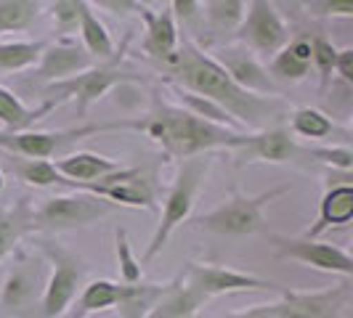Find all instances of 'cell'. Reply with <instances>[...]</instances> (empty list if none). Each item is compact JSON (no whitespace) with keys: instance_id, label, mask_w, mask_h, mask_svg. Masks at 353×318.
I'll return each instance as SVG.
<instances>
[{"instance_id":"obj_1","label":"cell","mask_w":353,"mask_h":318,"mask_svg":"<svg viewBox=\"0 0 353 318\" xmlns=\"http://www.w3.org/2000/svg\"><path fill=\"white\" fill-rule=\"evenodd\" d=\"M159 67L168 72V80L173 83V88L210 98L221 109H226L242 127L255 133L268 120H276L284 109L276 96H252L248 90L236 88L229 74L218 67V61L199 51L189 37L178 43L176 53L165 59Z\"/></svg>"},{"instance_id":"obj_2","label":"cell","mask_w":353,"mask_h":318,"mask_svg":"<svg viewBox=\"0 0 353 318\" xmlns=\"http://www.w3.org/2000/svg\"><path fill=\"white\" fill-rule=\"evenodd\" d=\"M133 130H141L149 141H154L170 159L205 157L208 151L226 149L234 151L245 141V133L212 125L189 114L186 109L173 104H157L143 120H133Z\"/></svg>"},{"instance_id":"obj_3","label":"cell","mask_w":353,"mask_h":318,"mask_svg":"<svg viewBox=\"0 0 353 318\" xmlns=\"http://www.w3.org/2000/svg\"><path fill=\"white\" fill-rule=\"evenodd\" d=\"M292 186L284 183L279 189H271L263 194H242V191H231L226 202H221L210 212L199 215L194 220L196 231L205 233H218V236H252V233H263L265 231V204H271L274 199L287 194Z\"/></svg>"},{"instance_id":"obj_4","label":"cell","mask_w":353,"mask_h":318,"mask_svg":"<svg viewBox=\"0 0 353 318\" xmlns=\"http://www.w3.org/2000/svg\"><path fill=\"white\" fill-rule=\"evenodd\" d=\"M208 170H210V162L205 157L186 159V162L181 165L176 180H173L170 191L165 196V204H162V212H159L157 229L152 233V242H149V247H146V252H143V257L139 263H149L154 255H159L162 247L168 244L170 233H173L181 223H186V220L192 218L196 191H199L202 180L208 176Z\"/></svg>"},{"instance_id":"obj_5","label":"cell","mask_w":353,"mask_h":318,"mask_svg":"<svg viewBox=\"0 0 353 318\" xmlns=\"http://www.w3.org/2000/svg\"><path fill=\"white\" fill-rule=\"evenodd\" d=\"M125 48H128V40L120 45V51H117L114 59H109L104 64H93L90 70L80 72V74H74V77L64 80V83L46 85L43 101L51 104L53 109H59V106L67 104V101H74V104H77V112L85 114V109H88L90 104H96V101H99L101 96H106L112 88L139 80L136 74L120 70V59H123Z\"/></svg>"},{"instance_id":"obj_6","label":"cell","mask_w":353,"mask_h":318,"mask_svg":"<svg viewBox=\"0 0 353 318\" xmlns=\"http://www.w3.org/2000/svg\"><path fill=\"white\" fill-rule=\"evenodd\" d=\"M125 127H133V120L106 125H80V127H67V130H24V133L0 130V151L21 159H46V162H51V157H56L59 151H64L72 143L83 141L88 136H96V133L125 130Z\"/></svg>"},{"instance_id":"obj_7","label":"cell","mask_w":353,"mask_h":318,"mask_svg":"<svg viewBox=\"0 0 353 318\" xmlns=\"http://www.w3.org/2000/svg\"><path fill=\"white\" fill-rule=\"evenodd\" d=\"M43 255L51 260V273H48V282L40 297V308H43V318H59L61 313H67L74 297L83 292L85 265L77 255L51 242L43 244Z\"/></svg>"},{"instance_id":"obj_8","label":"cell","mask_w":353,"mask_h":318,"mask_svg":"<svg viewBox=\"0 0 353 318\" xmlns=\"http://www.w3.org/2000/svg\"><path fill=\"white\" fill-rule=\"evenodd\" d=\"M112 212V204L93 194H64L46 199L32 212V229L43 231H67L90 226Z\"/></svg>"},{"instance_id":"obj_9","label":"cell","mask_w":353,"mask_h":318,"mask_svg":"<svg viewBox=\"0 0 353 318\" xmlns=\"http://www.w3.org/2000/svg\"><path fill=\"white\" fill-rule=\"evenodd\" d=\"M234 37L252 56L274 59L287 45L290 32H287V24H284L282 14L276 11L274 3H268V0H252V3H248V14H245V19H242V24H239V30H236Z\"/></svg>"},{"instance_id":"obj_10","label":"cell","mask_w":353,"mask_h":318,"mask_svg":"<svg viewBox=\"0 0 353 318\" xmlns=\"http://www.w3.org/2000/svg\"><path fill=\"white\" fill-rule=\"evenodd\" d=\"M282 300L274 302L279 318H345L351 308V279L321 292H279Z\"/></svg>"},{"instance_id":"obj_11","label":"cell","mask_w":353,"mask_h":318,"mask_svg":"<svg viewBox=\"0 0 353 318\" xmlns=\"http://www.w3.org/2000/svg\"><path fill=\"white\" fill-rule=\"evenodd\" d=\"M85 194H93L99 199L109 202L112 207H143V210H157V202H154V189L152 183L146 180L141 167H120L117 173L101 178L96 183H83V186H74Z\"/></svg>"},{"instance_id":"obj_12","label":"cell","mask_w":353,"mask_h":318,"mask_svg":"<svg viewBox=\"0 0 353 318\" xmlns=\"http://www.w3.org/2000/svg\"><path fill=\"white\" fill-rule=\"evenodd\" d=\"M274 249L279 257L295 260V263L314 268V271H324V273H337L343 279L353 276V260L351 255L337 244H324L316 239H287V236H271Z\"/></svg>"},{"instance_id":"obj_13","label":"cell","mask_w":353,"mask_h":318,"mask_svg":"<svg viewBox=\"0 0 353 318\" xmlns=\"http://www.w3.org/2000/svg\"><path fill=\"white\" fill-rule=\"evenodd\" d=\"M183 279L194 289H199L208 300L215 297V295H231V292H282L276 284L268 282V279L242 273V271H231V268H221V265L189 263Z\"/></svg>"},{"instance_id":"obj_14","label":"cell","mask_w":353,"mask_h":318,"mask_svg":"<svg viewBox=\"0 0 353 318\" xmlns=\"http://www.w3.org/2000/svg\"><path fill=\"white\" fill-rule=\"evenodd\" d=\"M218 61V67L226 72L231 77V83L236 88L248 90L252 96H279L276 83L271 80V74L261 64L258 56H252L248 48H221V51L212 56Z\"/></svg>"},{"instance_id":"obj_15","label":"cell","mask_w":353,"mask_h":318,"mask_svg":"<svg viewBox=\"0 0 353 318\" xmlns=\"http://www.w3.org/2000/svg\"><path fill=\"white\" fill-rule=\"evenodd\" d=\"M93 67V59L88 56V51L74 43V40H56V43H46L43 48V56L35 67V77L37 83H46V85H53V83H64L74 74L85 72Z\"/></svg>"},{"instance_id":"obj_16","label":"cell","mask_w":353,"mask_h":318,"mask_svg":"<svg viewBox=\"0 0 353 318\" xmlns=\"http://www.w3.org/2000/svg\"><path fill=\"white\" fill-rule=\"evenodd\" d=\"M48 276L43 273L40 263L30 260V257H19L17 263L11 265V271L6 273V282L0 289V305L8 310H24L32 302L43 297Z\"/></svg>"},{"instance_id":"obj_17","label":"cell","mask_w":353,"mask_h":318,"mask_svg":"<svg viewBox=\"0 0 353 318\" xmlns=\"http://www.w3.org/2000/svg\"><path fill=\"white\" fill-rule=\"evenodd\" d=\"M234 154L245 162H292L301 154V146L292 138V133L287 127H268L258 133H245V141L239 149H234Z\"/></svg>"},{"instance_id":"obj_18","label":"cell","mask_w":353,"mask_h":318,"mask_svg":"<svg viewBox=\"0 0 353 318\" xmlns=\"http://www.w3.org/2000/svg\"><path fill=\"white\" fill-rule=\"evenodd\" d=\"M139 17L146 24V35H143V53H149L157 64H162L165 59H170L178 48V24L173 19L170 6L162 8V11H152L146 3H141V11Z\"/></svg>"},{"instance_id":"obj_19","label":"cell","mask_w":353,"mask_h":318,"mask_svg":"<svg viewBox=\"0 0 353 318\" xmlns=\"http://www.w3.org/2000/svg\"><path fill=\"white\" fill-rule=\"evenodd\" d=\"M56 173L67 180V186H83V183H96L101 178L117 173L123 165L93 151H77V154H67V157L53 162Z\"/></svg>"},{"instance_id":"obj_20","label":"cell","mask_w":353,"mask_h":318,"mask_svg":"<svg viewBox=\"0 0 353 318\" xmlns=\"http://www.w3.org/2000/svg\"><path fill=\"white\" fill-rule=\"evenodd\" d=\"M353 218V186L351 183H337L327 194L321 196L319 218L311 229L303 233V239H316L324 231L348 226Z\"/></svg>"},{"instance_id":"obj_21","label":"cell","mask_w":353,"mask_h":318,"mask_svg":"<svg viewBox=\"0 0 353 318\" xmlns=\"http://www.w3.org/2000/svg\"><path fill=\"white\" fill-rule=\"evenodd\" d=\"M205 302L208 297L181 276L173 284H168L165 295L154 302L146 318H192Z\"/></svg>"},{"instance_id":"obj_22","label":"cell","mask_w":353,"mask_h":318,"mask_svg":"<svg viewBox=\"0 0 353 318\" xmlns=\"http://www.w3.org/2000/svg\"><path fill=\"white\" fill-rule=\"evenodd\" d=\"M311 40L298 37L292 43H287L282 51L271 59V64L265 67L271 80H284V83H301L311 74Z\"/></svg>"},{"instance_id":"obj_23","label":"cell","mask_w":353,"mask_h":318,"mask_svg":"<svg viewBox=\"0 0 353 318\" xmlns=\"http://www.w3.org/2000/svg\"><path fill=\"white\" fill-rule=\"evenodd\" d=\"M139 284L128 286V284H117L109 282V279H96L83 286V292L77 295V318L88 316V313H96V310H106L112 305H123L125 300H130L136 295Z\"/></svg>"},{"instance_id":"obj_24","label":"cell","mask_w":353,"mask_h":318,"mask_svg":"<svg viewBox=\"0 0 353 318\" xmlns=\"http://www.w3.org/2000/svg\"><path fill=\"white\" fill-rule=\"evenodd\" d=\"M53 106L51 104H43L30 109L19 101L17 96L11 93L8 88L0 85V125L6 127V133H24V130H32V125L37 120H43L46 114H51Z\"/></svg>"},{"instance_id":"obj_25","label":"cell","mask_w":353,"mask_h":318,"mask_svg":"<svg viewBox=\"0 0 353 318\" xmlns=\"http://www.w3.org/2000/svg\"><path fill=\"white\" fill-rule=\"evenodd\" d=\"M32 229L30 202L21 199L17 207H0V263L19 247V242Z\"/></svg>"},{"instance_id":"obj_26","label":"cell","mask_w":353,"mask_h":318,"mask_svg":"<svg viewBox=\"0 0 353 318\" xmlns=\"http://www.w3.org/2000/svg\"><path fill=\"white\" fill-rule=\"evenodd\" d=\"M80 37H83V48L88 51L90 59H99L101 64L114 59L117 51H114V43H112V35L104 27V21L93 14V6L85 3L83 8V17H80Z\"/></svg>"},{"instance_id":"obj_27","label":"cell","mask_w":353,"mask_h":318,"mask_svg":"<svg viewBox=\"0 0 353 318\" xmlns=\"http://www.w3.org/2000/svg\"><path fill=\"white\" fill-rule=\"evenodd\" d=\"M3 159H6V167L19 180H24L27 186H35V189L67 186V180L56 173L53 162H46V159H21V157H14V154H3Z\"/></svg>"},{"instance_id":"obj_28","label":"cell","mask_w":353,"mask_h":318,"mask_svg":"<svg viewBox=\"0 0 353 318\" xmlns=\"http://www.w3.org/2000/svg\"><path fill=\"white\" fill-rule=\"evenodd\" d=\"M245 14H248V3H242V0H208V3H202V21H208V27L215 35H236Z\"/></svg>"},{"instance_id":"obj_29","label":"cell","mask_w":353,"mask_h":318,"mask_svg":"<svg viewBox=\"0 0 353 318\" xmlns=\"http://www.w3.org/2000/svg\"><path fill=\"white\" fill-rule=\"evenodd\" d=\"M290 133H295L301 138H308V141H324L327 136L335 133V123L321 109L303 106V109H295L290 114Z\"/></svg>"},{"instance_id":"obj_30","label":"cell","mask_w":353,"mask_h":318,"mask_svg":"<svg viewBox=\"0 0 353 318\" xmlns=\"http://www.w3.org/2000/svg\"><path fill=\"white\" fill-rule=\"evenodd\" d=\"M40 0H0V35L24 32L40 17Z\"/></svg>"},{"instance_id":"obj_31","label":"cell","mask_w":353,"mask_h":318,"mask_svg":"<svg viewBox=\"0 0 353 318\" xmlns=\"http://www.w3.org/2000/svg\"><path fill=\"white\" fill-rule=\"evenodd\" d=\"M178 98H181V109H186L189 114H194L199 120H205V123H212V125H221V127H229V130H239L242 133V125L236 123L234 117H231L226 109H221V106L210 101V98H202V96H194V93H186V90H178Z\"/></svg>"},{"instance_id":"obj_32","label":"cell","mask_w":353,"mask_h":318,"mask_svg":"<svg viewBox=\"0 0 353 318\" xmlns=\"http://www.w3.org/2000/svg\"><path fill=\"white\" fill-rule=\"evenodd\" d=\"M46 43L17 40V43H0V72H24L37 67Z\"/></svg>"},{"instance_id":"obj_33","label":"cell","mask_w":353,"mask_h":318,"mask_svg":"<svg viewBox=\"0 0 353 318\" xmlns=\"http://www.w3.org/2000/svg\"><path fill=\"white\" fill-rule=\"evenodd\" d=\"M83 8H85V0H59V3H48V14H51L59 35H72V32L80 30Z\"/></svg>"},{"instance_id":"obj_34","label":"cell","mask_w":353,"mask_h":318,"mask_svg":"<svg viewBox=\"0 0 353 318\" xmlns=\"http://www.w3.org/2000/svg\"><path fill=\"white\" fill-rule=\"evenodd\" d=\"M114 244H117V268H120V279L123 284L133 286V284L141 282V268L143 265L136 260L133 249H130V242H128V233L123 229L114 231Z\"/></svg>"},{"instance_id":"obj_35","label":"cell","mask_w":353,"mask_h":318,"mask_svg":"<svg viewBox=\"0 0 353 318\" xmlns=\"http://www.w3.org/2000/svg\"><path fill=\"white\" fill-rule=\"evenodd\" d=\"M335 59H337V48L327 40V37H314L311 40V61L314 67L321 74V83L327 85L332 72H335Z\"/></svg>"},{"instance_id":"obj_36","label":"cell","mask_w":353,"mask_h":318,"mask_svg":"<svg viewBox=\"0 0 353 318\" xmlns=\"http://www.w3.org/2000/svg\"><path fill=\"white\" fill-rule=\"evenodd\" d=\"M311 157H316L324 165H332L343 173H351L353 167V151L351 146H327V149H311Z\"/></svg>"},{"instance_id":"obj_37","label":"cell","mask_w":353,"mask_h":318,"mask_svg":"<svg viewBox=\"0 0 353 318\" xmlns=\"http://www.w3.org/2000/svg\"><path fill=\"white\" fill-rule=\"evenodd\" d=\"M303 8L311 17H353L351 0H311L303 3Z\"/></svg>"},{"instance_id":"obj_38","label":"cell","mask_w":353,"mask_h":318,"mask_svg":"<svg viewBox=\"0 0 353 318\" xmlns=\"http://www.w3.org/2000/svg\"><path fill=\"white\" fill-rule=\"evenodd\" d=\"M173 19H181V24H189L194 19H202V3H192V0H173L170 3Z\"/></svg>"},{"instance_id":"obj_39","label":"cell","mask_w":353,"mask_h":318,"mask_svg":"<svg viewBox=\"0 0 353 318\" xmlns=\"http://www.w3.org/2000/svg\"><path fill=\"white\" fill-rule=\"evenodd\" d=\"M335 74L340 77V83H345V85H351V88H353V51H351V48L337 51Z\"/></svg>"},{"instance_id":"obj_40","label":"cell","mask_w":353,"mask_h":318,"mask_svg":"<svg viewBox=\"0 0 353 318\" xmlns=\"http://www.w3.org/2000/svg\"><path fill=\"white\" fill-rule=\"evenodd\" d=\"M226 318H279L276 310H274V302L271 305H258V308H250V310H242V313H234V316Z\"/></svg>"},{"instance_id":"obj_41","label":"cell","mask_w":353,"mask_h":318,"mask_svg":"<svg viewBox=\"0 0 353 318\" xmlns=\"http://www.w3.org/2000/svg\"><path fill=\"white\" fill-rule=\"evenodd\" d=\"M6 189V176H3V167H0V191Z\"/></svg>"}]
</instances>
